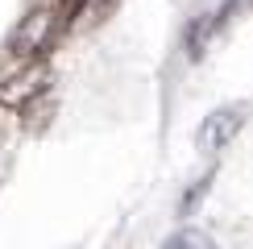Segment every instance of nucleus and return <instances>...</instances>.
Listing matches in <instances>:
<instances>
[{"mask_svg": "<svg viewBox=\"0 0 253 249\" xmlns=\"http://www.w3.org/2000/svg\"><path fill=\"white\" fill-rule=\"evenodd\" d=\"M46 83H50V67L42 58H29V62H21L13 75L0 79V104H8V108H25L34 96L46 91Z\"/></svg>", "mask_w": 253, "mask_h": 249, "instance_id": "f03ea898", "label": "nucleus"}, {"mask_svg": "<svg viewBox=\"0 0 253 249\" xmlns=\"http://www.w3.org/2000/svg\"><path fill=\"white\" fill-rule=\"evenodd\" d=\"M162 249H216V241L204 233V228H178V233L166 237Z\"/></svg>", "mask_w": 253, "mask_h": 249, "instance_id": "20e7f679", "label": "nucleus"}, {"mask_svg": "<svg viewBox=\"0 0 253 249\" xmlns=\"http://www.w3.org/2000/svg\"><path fill=\"white\" fill-rule=\"evenodd\" d=\"M54 34H58V13L54 8H34V13L21 21V29L13 34V54L21 62L42 58L50 50V42H54Z\"/></svg>", "mask_w": 253, "mask_h": 249, "instance_id": "f257e3e1", "label": "nucleus"}, {"mask_svg": "<svg viewBox=\"0 0 253 249\" xmlns=\"http://www.w3.org/2000/svg\"><path fill=\"white\" fill-rule=\"evenodd\" d=\"M241 124H245V104H224V108L208 112L204 124H199V150L204 154L228 150V141L241 133Z\"/></svg>", "mask_w": 253, "mask_h": 249, "instance_id": "7ed1b4c3", "label": "nucleus"}]
</instances>
